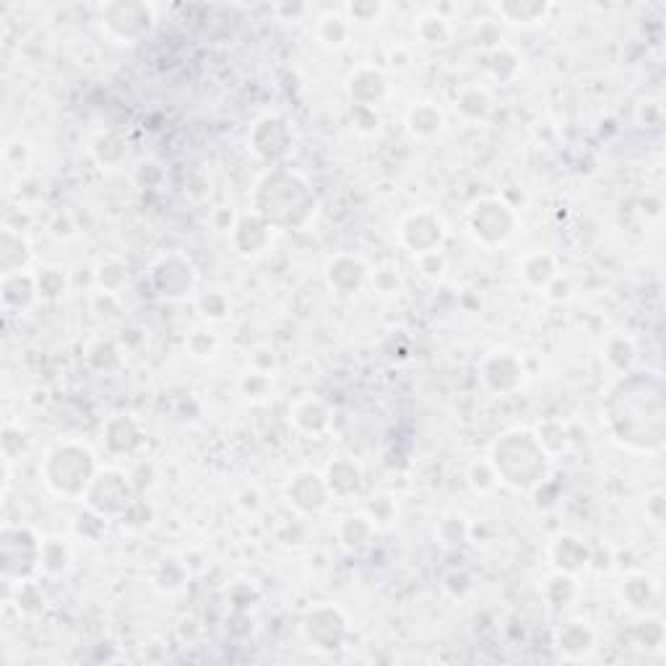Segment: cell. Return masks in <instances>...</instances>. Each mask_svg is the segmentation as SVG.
I'll return each instance as SVG.
<instances>
[{
  "label": "cell",
  "mask_w": 666,
  "mask_h": 666,
  "mask_svg": "<svg viewBox=\"0 0 666 666\" xmlns=\"http://www.w3.org/2000/svg\"><path fill=\"white\" fill-rule=\"evenodd\" d=\"M601 425L625 451L659 456L664 451V388L656 373L617 375L601 406Z\"/></svg>",
  "instance_id": "obj_1"
},
{
  "label": "cell",
  "mask_w": 666,
  "mask_h": 666,
  "mask_svg": "<svg viewBox=\"0 0 666 666\" xmlns=\"http://www.w3.org/2000/svg\"><path fill=\"white\" fill-rule=\"evenodd\" d=\"M255 214H261L276 232L284 229L310 227V222L318 214V198H315L313 185L307 183L302 172L292 167H268L266 175L255 185Z\"/></svg>",
  "instance_id": "obj_2"
},
{
  "label": "cell",
  "mask_w": 666,
  "mask_h": 666,
  "mask_svg": "<svg viewBox=\"0 0 666 666\" xmlns=\"http://www.w3.org/2000/svg\"><path fill=\"white\" fill-rule=\"evenodd\" d=\"M487 458L497 471L500 484L513 492H534L544 487L555 461L536 440L534 430L526 427H510L503 435H497Z\"/></svg>",
  "instance_id": "obj_3"
},
{
  "label": "cell",
  "mask_w": 666,
  "mask_h": 666,
  "mask_svg": "<svg viewBox=\"0 0 666 666\" xmlns=\"http://www.w3.org/2000/svg\"><path fill=\"white\" fill-rule=\"evenodd\" d=\"M99 469L102 466L92 445L84 440H60L42 458L40 477L50 495L68 503H76V500L84 503Z\"/></svg>",
  "instance_id": "obj_4"
},
{
  "label": "cell",
  "mask_w": 666,
  "mask_h": 666,
  "mask_svg": "<svg viewBox=\"0 0 666 666\" xmlns=\"http://www.w3.org/2000/svg\"><path fill=\"white\" fill-rule=\"evenodd\" d=\"M466 232L484 250H497L518 235L521 216L503 196H482L469 203L464 216Z\"/></svg>",
  "instance_id": "obj_5"
},
{
  "label": "cell",
  "mask_w": 666,
  "mask_h": 666,
  "mask_svg": "<svg viewBox=\"0 0 666 666\" xmlns=\"http://www.w3.org/2000/svg\"><path fill=\"white\" fill-rule=\"evenodd\" d=\"M99 24L115 45H136L157 24V8L144 0H115L99 6Z\"/></svg>",
  "instance_id": "obj_6"
},
{
  "label": "cell",
  "mask_w": 666,
  "mask_h": 666,
  "mask_svg": "<svg viewBox=\"0 0 666 666\" xmlns=\"http://www.w3.org/2000/svg\"><path fill=\"white\" fill-rule=\"evenodd\" d=\"M42 539L32 526L21 523H6L0 534V549H3V583L32 581V575L40 573Z\"/></svg>",
  "instance_id": "obj_7"
},
{
  "label": "cell",
  "mask_w": 666,
  "mask_h": 666,
  "mask_svg": "<svg viewBox=\"0 0 666 666\" xmlns=\"http://www.w3.org/2000/svg\"><path fill=\"white\" fill-rule=\"evenodd\" d=\"M151 292L167 302L188 300L190 294H196L198 287V268L185 253H164L149 266L146 274Z\"/></svg>",
  "instance_id": "obj_8"
},
{
  "label": "cell",
  "mask_w": 666,
  "mask_h": 666,
  "mask_svg": "<svg viewBox=\"0 0 666 666\" xmlns=\"http://www.w3.org/2000/svg\"><path fill=\"white\" fill-rule=\"evenodd\" d=\"M133 500H136V492H133L131 477L123 469L102 466L86 492L84 505L86 510H92L105 521H120L125 510L133 505Z\"/></svg>",
  "instance_id": "obj_9"
},
{
  "label": "cell",
  "mask_w": 666,
  "mask_h": 666,
  "mask_svg": "<svg viewBox=\"0 0 666 666\" xmlns=\"http://www.w3.org/2000/svg\"><path fill=\"white\" fill-rule=\"evenodd\" d=\"M477 375L482 386L495 396H510V393L521 391L529 380L523 357L508 347H495L484 354L477 365Z\"/></svg>",
  "instance_id": "obj_10"
},
{
  "label": "cell",
  "mask_w": 666,
  "mask_h": 666,
  "mask_svg": "<svg viewBox=\"0 0 666 666\" xmlns=\"http://www.w3.org/2000/svg\"><path fill=\"white\" fill-rule=\"evenodd\" d=\"M396 232H399L401 245H404L414 258L425 253H435V250H443L445 240H448V224H445L443 214H438L435 209H427V206L401 216Z\"/></svg>",
  "instance_id": "obj_11"
},
{
  "label": "cell",
  "mask_w": 666,
  "mask_h": 666,
  "mask_svg": "<svg viewBox=\"0 0 666 666\" xmlns=\"http://www.w3.org/2000/svg\"><path fill=\"white\" fill-rule=\"evenodd\" d=\"M284 500L297 518H318L326 513L333 497L320 471L297 469L284 482Z\"/></svg>",
  "instance_id": "obj_12"
},
{
  "label": "cell",
  "mask_w": 666,
  "mask_h": 666,
  "mask_svg": "<svg viewBox=\"0 0 666 666\" xmlns=\"http://www.w3.org/2000/svg\"><path fill=\"white\" fill-rule=\"evenodd\" d=\"M349 633V617L336 604H318L302 620V635L315 651H336Z\"/></svg>",
  "instance_id": "obj_13"
},
{
  "label": "cell",
  "mask_w": 666,
  "mask_h": 666,
  "mask_svg": "<svg viewBox=\"0 0 666 666\" xmlns=\"http://www.w3.org/2000/svg\"><path fill=\"white\" fill-rule=\"evenodd\" d=\"M370 274H373V266L357 253H336L323 266L326 287L341 297H352L362 289H370Z\"/></svg>",
  "instance_id": "obj_14"
},
{
  "label": "cell",
  "mask_w": 666,
  "mask_h": 666,
  "mask_svg": "<svg viewBox=\"0 0 666 666\" xmlns=\"http://www.w3.org/2000/svg\"><path fill=\"white\" fill-rule=\"evenodd\" d=\"M248 144L261 162H266L268 167H279L292 146V128L279 115H266L253 125Z\"/></svg>",
  "instance_id": "obj_15"
},
{
  "label": "cell",
  "mask_w": 666,
  "mask_h": 666,
  "mask_svg": "<svg viewBox=\"0 0 666 666\" xmlns=\"http://www.w3.org/2000/svg\"><path fill=\"white\" fill-rule=\"evenodd\" d=\"M344 92H347L349 102L360 107H378L383 105L391 94V84H388V73L375 63H360L352 68L344 81Z\"/></svg>",
  "instance_id": "obj_16"
},
{
  "label": "cell",
  "mask_w": 666,
  "mask_h": 666,
  "mask_svg": "<svg viewBox=\"0 0 666 666\" xmlns=\"http://www.w3.org/2000/svg\"><path fill=\"white\" fill-rule=\"evenodd\" d=\"M276 229L263 219L261 214H242L237 219L235 229L229 232V242H232V248L240 258H261L263 253H268V248L274 245Z\"/></svg>",
  "instance_id": "obj_17"
},
{
  "label": "cell",
  "mask_w": 666,
  "mask_h": 666,
  "mask_svg": "<svg viewBox=\"0 0 666 666\" xmlns=\"http://www.w3.org/2000/svg\"><path fill=\"white\" fill-rule=\"evenodd\" d=\"M289 425L307 438L326 435L333 425V414L328 404L315 393H302L289 404Z\"/></svg>",
  "instance_id": "obj_18"
},
{
  "label": "cell",
  "mask_w": 666,
  "mask_h": 666,
  "mask_svg": "<svg viewBox=\"0 0 666 666\" xmlns=\"http://www.w3.org/2000/svg\"><path fill=\"white\" fill-rule=\"evenodd\" d=\"M549 562H552V568L560 570V573L568 575H578L586 573L591 568V560H594V552L583 542L581 536L575 534H560L557 539H552L547 549Z\"/></svg>",
  "instance_id": "obj_19"
},
{
  "label": "cell",
  "mask_w": 666,
  "mask_h": 666,
  "mask_svg": "<svg viewBox=\"0 0 666 666\" xmlns=\"http://www.w3.org/2000/svg\"><path fill=\"white\" fill-rule=\"evenodd\" d=\"M323 479H326V487L331 492L333 500H352L362 492V484H365V469L357 458L352 456H339L333 458L331 464L323 471Z\"/></svg>",
  "instance_id": "obj_20"
},
{
  "label": "cell",
  "mask_w": 666,
  "mask_h": 666,
  "mask_svg": "<svg viewBox=\"0 0 666 666\" xmlns=\"http://www.w3.org/2000/svg\"><path fill=\"white\" fill-rule=\"evenodd\" d=\"M404 123L412 138H417V141H432V138H438L440 133L445 131L448 118H445V110L438 102H432V99H417V102H412L409 110H406Z\"/></svg>",
  "instance_id": "obj_21"
},
{
  "label": "cell",
  "mask_w": 666,
  "mask_h": 666,
  "mask_svg": "<svg viewBox=\"0 0 666 666\" xmlns=\"http://www.w3.org/2000/svg\"><path fill=\"white\" fill-rule=\"evenodd\" d=\"M555 8V3H547V0H505V3H495L500 21L521 29L542 27L544 21L555 14Z\"/></svg>",
  "instance_id": "obj_22"
},
{
  "label": "cell",
  "mask_w": 666,
  "mask_h": 666,
  "mask_svg": "<svg viewBox=\"0 0 666 666\" xmlns=\"http://www.w3.org/2000/svg\"><path fill=\"white\" fill-rule=\"evenodd\" d=\"M0 300H3L6 313H27L34 302H40L34 271L3 274V281H0Z\"/></svg>",
  "instance_id": "obj_23"
},
{
  "label": "cell",
  "mask_w": 666,
  "mask_h": 666,
  "mask_svg": "<svg viewBox=\"0 0 666 666\" xmlns=\"http://www.w3.org/2000/svg\"><path fill=\"white\" fill-rule=\"evenodd\" d=\"M620 599L630 612L648 614L653 604L659 601V581L648 573L633 570L627 573L620 583Z\"/></svg>",
  "instance_id": "obj_24"
},
{
  "label": "cell",
  "mask_w": 666,
  "mask_h": 666,
  "mask_svg": "<svg viewBox=\"0 0 666 666\" xmlns=\"http://www.w3.org/2000/svg\"><path fill=\"white\" fill-rule=\"evenodd\" d=\"M102 438H105L110 453L131 456V453H136L144 445V427L138 425L133 417H128V414H118V417H112L107 422L105 430H102Z\"/></svg>",
  "instance_id": "obj_25"
},
{
  "label": "cell",
  "mask_w": 666,
  "mask_h": 666,
  "mask_svg": "<svg viewBox=\"0 0 666 666\" xmlns=\"http://www.w3.org/2000/svg\"><path fill=\"white\" fill-rule=\"evenodd\" d=\"M34 261V250L29 237L21 229L6 224L0 235V268L3 274H16V271H29Z\"/></svg>",
  "instance_id": "obj_26"
},
{
  "label": "cell",
  "mask_w": 666,
  "mask_h": 666,
  "mask_svg": "<svg viewBox=\"0 0 666 666\" xmlns=\"http://www.w3.org/2000/svg\"><path fill=\"white\" fill-rule=\"evenodd\" d=\"M315 40L331 53H341L352 45L354 24L344 16V11H326L315 19Z\"/></svg>",
  "instance_id": "obj_27"
},
{
  "label": "cell",
  "mask_w": 666,
  "mask_h": 666,
  "mask_svg": "<svg viewBox=\"0 0 666 666\" xmlns=\"http://www.w3.org/2000/svg\"><path fill=\"white\" fill-rule=\"evenodd\" d=\"M456 112L466 123H484L490 120L492 110H495V99H492L490 89L482 84H466L456 92Z\"/></svg>",
  "instance_id": "obj_28"
},
{
  "label": "cell",
  "mask_w": 666,
  "mask_h": 666,
  "mask_svg": "<svg viewBox=\"0 0 666 666\" xmlns=\"http://www.w3.org/2000/svg\"><path fill=\"white\" fill-rule=\"evenodd\" d=\"M557 274H560V266H557L555 255L547 250H531L518 261V276L526 287L536 289V292H544Z\"/></svg>",
  "instance_id": "obj_29"
},
{
  "label": "cell",
  "mask_w": 666,
  "mask_h": 666,
  "mask_svg": "<svg viewBox=\"0 0 666 666\" xmlns=\"http://www.w3.org/2000/svg\"><path fill=\"white\" fill-rule=\"evenodd\" d=\"M523 71V60L521 55L516 53V47L500 45L490 47L487 53H484V73H487V79H492L495 84H513V81L521 76Z\"/></svg>",
  "instance_id": "obj_30"
},
{
  "label": "cell",
  "mask_w": 666,
  "mask_h": 666,
  "mask_svg": "<svg viewBox=\"0 0 666 666\" xmlns=\"http://www.w3.org/2000/svg\"><path fill=\"white\" fill-rule=\"evenodd\" d=\"M375 534H378V526H375L370 518H367V513L362 510V513H352V516H344L339 521V526H336V536H339V544L347 552H365L370 544H373Z\"/></svg>",
  "instance_id": "obj_31"
},
{
  "label": "cell",
  "mask_w": 666,
  "mask_h": 666,
  "mask_svg": "<svg viewBox=\"0 0 666 666\" xmlns=\"http://www.w3.org/2000/svg\"><path fill=\"white\" fill-rule=\"evenodd\" d=\"M635 360H638V347H635L633 336H627V333H609L604 344H601V362H604L614 375L630 373L635 367Z\"/></svg>",
  "instance_id": "obj_32"
},
{
  "label": "cell",
  "mask_w": 666,
  "mask_h": 666,
  "mask_svg": "<svg viewBox=\"0 0 666 666\" xmlns=\"http://www.w3.org/2000/svg\"><path fill=\"white\" fill-rule=\"evenodd\" d=\"M596 633L583 620H570L557 630V648L565 659H583L594 651Z\"/></svg>",
  "instance_id": "obj_33"
},
{
  "label": "cell",
  "mask_w": 666,
  "mask_h": 666,
  "mask_svg": "<svg viewBox=\"0 0 666 666\" xmlns=\"http://www.w3.org/2000/svg\"><path fill=\"white\" fill-rule=\"evenodd\" d=\"M453 29L451 19L438 11H425L414 19V37L419 40V45L425 47H448L453 42Z\"/></svg>",
  "instance_id": "obj_34"
},
{
  "label": "cell",
  "mask_w": 666,
  "mask_h": 666,
  "mask_svg": "<svg viewBox=\"0 0 666 666\" xmlns=\"http://www.w3.org/2000/svg\"><path fill=\"white\" fill-rule=\"evenodd\" d=\"M471 531H474V523L469 521V516L458 513V510H448L435 526V542L443 549H458L469 542Z\"/></svg>",
  "instance_id": "obj_35"
},
{
  "label": "cell",
  "mask_w": 666,
  "mask_h": 666,
  "mask_svg": "<svg viewBox=\"0 0 666 666\" xmlns=\"http://www.w3.org/2000/svg\"><path fill=\"white\" fill-rule=\"evenodd\" d=\"M542 591H544V601H547V607L552 609V612H560V609L573 607L575 599H578V594H581V586H578V578H575V575L555 570V573L549 575L547 581H544Z\"/></svg>",
  "instance_id": "obj_36"
},
{
  "label": "cell",
  "mask_w": 666,
  "mask_h": 666,
  "mask_svg": "<svg viewBox=\"0 0 666 666\" xmlns=\"http://www.w3.org/2000/svg\"><path fill=\"white\" fill-rule=\"evenodd\" d=\"M92 157L102 170H115L128 157V141L115 131H102L92 141Z\"/></svg>",
  "instance_id": "obj_37"
},
{
  "label": "cell",
  "mask_w": 666,
  "mask_h": 666,
  "mask_svg": "<svg viewBox=\"0 0 666 666\" xmlns=\"http://www.w3.org/2000/svg\"><path fill=\"white\" fill-rule=\"evenodd\" d=\"M276 388V375L274 373H263V370H255V367H245V373L237 380V391L245 401L250 404H266L271 396H274Z\"/></svg>",
  "instance_id": "obj_38"
},
{
  "label": "cell",
  "mask_w": 666,
  "mask_h": 666,
  "mask_svg": "<svg viewBox=\"0 0 666 666\" xmlns=\"http://www.w3.org/2000/svg\"><path fill=\"white\" fill-rule=\"evenodd\" d=\"M94 284H97V292L120 294L128 284V266L115 255H107L94 266Z\"/></svg>",
  "instance_id": "obj_39"
},
{
  "label": "cell",
  "mask_w": 666,
  "mask_h": 666,
  "mask_svg": "<svg viewBox=\"0 0 666 666\" xmlns=\"http://www.w3.org/2000/svg\"><path fill=\"white\" fill-rule=\"evenodd\" d=\"M86 362L89 367L99 370V373H110L115 367L123 365V347H120L118 341L112 339H94L89 341V347H86Z\"/></svg>",
  "instance_id": "obj_40"
},
{
  "label": "cell",
  "mask_w": 666,
  "mask_h": 666,
  "mask_svg": "<svg viewBox=\"0 0 666 666\" xmlns=\"http://www.w3.org/2000/svg\"><path fill=\"white\" fill-rule=\"evenodd\" d=\"M190 570L180 560H162L157 568L151 570V586L162 594H175L188 583Z\"/></svg>",
  "instance_id": "obj_41"
},
{
  "label": "cell",
  "mask_w": 666,
  "mask_h": 666,
  "mask_svg": "<svg viewBox=\"0 0 666 666\" xmlns=\"http://www.w3.org/2000/svg\"><path fill=\"white\" fill-rule=\"evenodd\" d=\"M534 435L536 440L542 443L544 451H547L552 458H557L560 453H568L570 432L568 425L560 422V419H544V422H539V425L534 427Z\"/></svg>",
  "instance_id": "obj_42"
},
{
  "label": "cell",
  "mask_w": 666,
  "mask_h": 666,
  "mask_svg": "<svg viewBox=\"0 0 666 666\" xmlns=\"http://www.w3.org/2000/svg\"><path fill=\"white\" fill-rule=\"evenodd\" d=\"M71 568V547L66 539L60 536H50L42 542V555H40V573L42 575H60Z\"/></svg>",
  "instance_id": "obj_43"
},
{
  "label": "cell",
  "mask_w": 666,
  "mask_h": 666,
  "mask_svg": "<svg viewBox=\"0 0 666 666\" xmlns=\"http://www.w3.org/2000/svg\"><path fill=\"white\" fill-rule=\"evenodd\" d=\"M34 279H37V292H40L42 302H58L71 287L68 271L63 266H42L40 271H34Z\"/></svg>",
  "instance_id": "obj_44"
},
{
  "label": "cell",
  "mask_w": 666,
  "mask_h": 666,
  "mask_svg": "<svg viewBox=\"0 0 666 666\" xmlns=\"http://www.w3.org/2000/svg\"><path fill=\"white\" fill-rule=\"evenodd\" d=\"M219 347H222V341L216 336L214 328L209 326H198L188 333V339H185V349L193 360H214L216 354H219Z\"/></svg>",
  "instance_id": "obj_45"
},
{
  "label": "cell",
  "mask_w": 666,
  "mask_h": 666,
  "mask_svg": "<svg viewBox=\"0 0 666 666\" xmlns=\"http://www.w3.org/2000/svg\"><path fill=\"white\" fill-rule=\"evenodd\" d=\"M196 305L201 318L209 323H222L232 315V300L224 289H209V292L198 294Z\"/></svg>",
  "instance_id": "obj_46"
},
{
  "label": "cell",
  "mask_w": 666,
  "mask_h": 666,
  "mask_svg": "<svg viewBox=\"0 0 666 666\" xmlns=\"http://www.w3.org/2000/svg\"><path fill=\"white\" fill-rule=\"evenodd\" d=\"M466 482L477 495H492L497 487H503L500 484V477H497V471L492 469L490 458H482V461H471L469 469H466Z\"/></svg>",
  "instance_id": "obj_47"
},
{
  "label": "cell",
  "mask_w": 666,
  "mask_h": 666,
  "mask_svg": "<svg viewBox=\"0 0 666 666\" xmlns=\"http://www.w3.org/2000/svg\"><path fill=\"white\" fill-rule=\"evenodd\" d=\"M370 289L378 292L380 297H396V294L404 292V276L399 274V268L378 266L370 274Z\"/></svg>",
  "instance_id": "obj_48"
},
{
  "label": "cell",
  "mask_w": 666,
  "mask_h": 666,
  "mask_svg": "<svg viewBox=\"0 0 666 666\" xmlns=\"http://www.w3.org/2000/svg\"><path fill=\"white\" fill-rule=\"evenodd\" d=\"M344 16L349 21H362V24H378L383 16H386L388 6L386 3H378V0H357V3H347V6L341 8Z\"/></svg>",
  "instance_id": "obj_49"
},
{
  "label": "cell",
  "mask_w": 666,
  "mask_h": 666,
  "mask_svg": "<svg viewBox=\"0 0 666 666\" xmlns=\"http://www.w3.org/2000/svg\"><path fill=\"white\" fill-rule=\"evenodd\" d=\"M365 513L367 518L380 529V526H388V523L396 521V516H399V505H396V500H393L391 495H378L367 503Z\"/></svg>",
  "instance_id": "obj_50"
},
{
  "label": "cell",
  "mask_w": 666,
  "mask_h": 666,
  "mask_svg": "<svg viewBox=\"0 0 666 666\" xmlns=\"http://www.w3.org/2000/svg\"><path fill=\"white\" fill-rule=\"evenodd\" d=\"M47 232H50L53 237H58V240H63V242L73 240V237L79 235V224H76V216H73L68 209L55 211V214L47 219Z\"/></svg>",
  "instance_id": "obj_51"
},
{
  "label": "cell",
  "mask_w": 666,
  "mask_h": 666,
  "mask_svg": "<svg viewBox=\"0 0 666 666\" xmlns=\"http://www.w3.org/2000/svg\"><path fill=\"white\" fill-rule=\"evenodd\" d=\"M349 118H352L354 131L362 133V136H373V133H378L380 115H378V110H373V107L352 105L349 107Z\"/></svg>",
  "instance_id": "obj_52"
},
{
  "label": "cell",
  "mask_w": 666,
  "mask_h": 666,
  "mask_svg": "<svg viewBox=\"0 0 666 666\" xmlns=\"http://www.w3.org/2000/svg\"><path fill=\"white\" fill-rule=\"evenodd\" d=\"M414 263H417L419 274L425 276L427 281H440L445 276V271H448V261H445L443 250L417 255V258H414Z\"/></svg>",
  "instance_id": "obj_53"
},
{
  "label": "cell",
  "mask_w": 666,
  "mask_h": 666,
  "mask_svg": "<svg viewBox=\"0 0 666 666\" xmlns=\"http://www.w3.org/2000/svg\"><path fill=\"white\" fill-rule=\"evenodd\" d=\"M3 159H6V164L11 170L24 172L29 167V162H32V146H29L27 141H21V138L8 141L6 151H3Z\"/></svg>",
  "instance_id": "obj_54"
},
{
  "label": "cell",
  "mask_w": 666,
  "mask_h": 666,
  "mask_svg": "<svg viewBox=\"0 0 666 666\" xmlns=\"http://www.w3.org/2000/svg\"><path fill=\"white\" fill-rule=\"evenodd\" d=\"M640 128H661L664 123V107H661L659 99H643L635 112Z\"/></svg>",
  "instance_id": "obj_55"
},
{
  "label": "cell",
  "mask_w": 666,
  "mask_h": 666,
  "mask_svg": "<svg viewBox=\"0 0 666 666\" xmlns=\"http://www.w3.org/2000/svg\"><path fill=\"white\" fill-rule=\"evenodd\" d=\"M573 292H575V287H573V281H570V276L562 274L560 271L555 279L549 281L547 289H544L542 294L549 302H557V305H562V302H568L570 297H573Z\"/></svg>",
  "instance_id": "obj_56"
},
{
  "label": "cell",
  "mask_w": 666,
  "mask_h": 666,
  "mask_svg": "<svg viewBox=\"0 0 666 666\" xmlns=\"http://www.w3.org/2000/svg\"><path fill=\"white\" fill-rule=\"evenodd\" d=\"M248 365L255 367V370H263V373H274L279 370V357L268 344H261V347H255L248 357Z\"/></svg>",
  "instance_id": "obj_57"
},
{
  "label": "cell",
  "mask_w": 666,
  "mask_h": 666,
  "mask_svg": "<svg viewBox=\"0 0 666 666\" xmlns=\"http://www.w3.org/2000/svg\"><path fill=\"white\" fill-rule=\"evenodd\" d=\"M235 503L240 510H245V513H250V516H255V513L263 508V495L258 487L248 484V487H242V490L237 492Z\"/></svg>",
  "instance_id": "obj_58"
},
{
  "label": "cell",
  "mask_w": 666,
  "mask_h": 666,
  "mask_svg": "<svg viewBox=\"0 0 666 666\" xmlns=\"http://www.w3.org/2000/svg\"><path fill=\"white\" fill-rule=\"evenodd\" d=\"M412 63H414L412 50H409L406 45H396L391 53H388V66H391L396 73L409 71V68H412Z\"/></svg>",
  "instance_id": "obj_59"
},
{
  "label": "cell",
  "mask_w": 666,
  "mask_h": 666,
  "mask_svg": "<svg viewBox=\"0 0 666 666\" xmlns=\"http://www.w3.org/2000/svg\"><path fill=\"white\" fill-rule=\"evenodd\" d=\"M646 516L651 518V523H656V526L664 521V492L661 490H656L646 500Z\"/></svg>",
  "instance_id": "obj_60"
}]
</instances>
